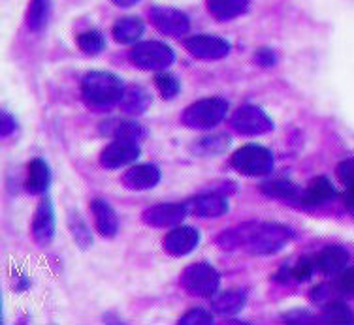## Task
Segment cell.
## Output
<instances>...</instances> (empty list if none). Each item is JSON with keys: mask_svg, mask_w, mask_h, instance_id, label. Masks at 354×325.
I'll list each match as a JSON object with an SVG mask.
<instances>
[{"mask_svg": "<svg viewBox=\"0 0 354 325\" xmlns=\"http://www.w3.org/2000/svg\"><path fill=\"white\" fill-rule=\"evenodd\" d=\"M123 79L109 72H93L83 77L82 95L88 108L106 109L121 102L124 95Z\"/></svg>", "mask_w": 354, "mask_h": 325, "instance_id": "cell-2", "label": "cell"}, {"mask_svg": "<svg viewBox=\"0 0 354 325\" xmlns=\"http://www.w3.org/2000/svg\"><path fill=\"white\" fill-rule=\"evenodd\" d=\"M51 183V170L49 166L41 158H35L28 164V177H27V190L30 194H46Z\"/></svg>", "mask_w": 354, "mask_h": 325, "instance_id": "cell-20", "label": "cell"}, {"mask_svg": "<svg viewBox=\"0 0 354 325\" xmlns=\"http://www.w3.org/2000/svg\"><path fill=\"white\" fill-rule=\"evenodd\" d=\"M232 168L247 177L268 175L273 170V155L260 145H245L232 156Z\"/></svg>", "mask_w": 354, "mask_h": 325, "instance_id": "cell-4", "label": "cell"}, {"mask_svg": "<svg viewBox=\"0 0 354 325\" xmlns=\"http://www.w3.org/2000/svg\"><path fill=\"white\" fill-rule=\"evenodd\" d=\"M343 199H345V205H347V209L354 210V184L347 186V192H345Z\"/></svg>", "mask_w": 354, "mask_h": 325, "instance_id": "cell-41", "label": "cell"}, {"mask_svg": "<svg viewBox=\"0 0 354 325\" xmlns=\"http://www.w3.org/2000/svg\"><path fill=\"white\" fill-rule=\"evenodd\" d=\"M262 194L270 197H275V199H283V201H292V199H300L301 192L298 190V186L290 181H285V179H275V181H268L260 186Z\"/></svg>", "mask_w": 354, "mask_h": 325, "instance_id": "cell-25", "label": "cell"}, {"mask_svg": "<svg viewBox=\"0 0 354 325\" xmlns=\"http://www.w3.org/2000/svg\"><path fill=\"white\" fill-rule=\"evenodd\" d=\"M320 318H322V322H326V324H341V325L354 324L353 311H351L348 305H345L343 301H332V303H326L324 308H322Z\"/></svg>", "mask_w": 354, "mask_h": 325, "instance_id": "cell-27", "label": "cell"}, {"mask_svg": "<svg viewBox=\"0 0 354 325\" xmlns=\"http://www.w3.org/2000/svg\"><path fill=\"white\" fill-rule=\"evenodd\" d=\"M49 15H51V0H30L27 14L28 28L40 32L41 28L48 25Z\"/></svg>", "mask_w": 354, "mask_h": 325, "instance_id": "cell-26", "label": "cell"}, {"mask_svg": "<svg viewBox=\"0 0 354 325\" xmlns=\"http://www.w3.org/2000/svg\"><path fill=\"white\" fill-rule=\"evenodd\" d=\"M130 61L142 70H166L176 61L174 49L160 41H143L130 51Z\"/></svg>", "mask_w": 354, "mask_h": 325, "instance_id": "cell-6", "label": "cell"}, {"mask_svg": "<svg viewBox=\"0 0 354 325\" xmlns=\"http://www.w3.org/2000/svg\"><path fill=\"white\" fill-rule=\"evenodd\" d=\"M189 210H192L200 218H218L228 213V199L217 192L202 194V196L191 199Z\"/></svg>", "mask_w": 354, "mask_h": 325, "instance_id": "cell-16", "label": "cell"}, {"mask_svg": "<svg viewBox=\"0 0 354 325\" xmlns=\"http://www.w3.org/2000/svg\"><path fill=\"white\" fill-rule=\"evenodd\" d=\"M335 188L334 184L328 181L326 177H317L311 183L307 184V188L301 192L300 201L304 207H319V205L328 204L330 199H334Z\"/></svg>", "mask_w": 354, "mask_h": 325, "instance_id": "cell-18", "label": "cell"}, {"mask_svg": "<svg viewBox=\"0 0 354 325\" xmlns=\"http://www.w3.org/2000/svg\"><path fill=\"white\" fill-rule=\"evenodd\" d=\"M143 30V21L138 19V17H123V19H119L113 25V38L119 43H124V46H129V43H136L140 38H142Z\"/></svg>", "mask_w": 354, "mask_h": 325, "instance_id": "cell-24", "label": "cell"}, {"mask_svg": "<svg viewBox=\"0 0 354 325\" xmlns=\"http://www.w3.org/2000/svg\"><path fill=\"white\" fill-rule=\"evenodd\" d=\"M136 2H140V0H113V4H117V6H121V8L134 6Z\"/></svg>", "mask_w": 354, "mask_h": 325, "instance_id": "cell-42", "label": "cell"}, {"mask_svg": "<svg viewBox=\"0 0 354 325\" xmlns=\"http://www.w3.org/2000/svg\"><path fill=\"white\" fill-rule=\"evenodd\" d=\"M187 213H189V205L160 204L143 210L142 220L153 228H176L183 222Z\"/></svg>", "mask_w": 354, "mask_h": 325, "instance_id": "cell-10", "label": "cell"}, {"mask_svg": "<svg viewBox=\"0 0 354 325\" xmlns=\"http://www.w3.org/2000/svg\"><path fill=\"white\" fill-rule=\"evenodd\" d=\"M337 179L347 186L354 184V158H347L337 166Z\"/></svg>", "mask_w": 354, "mask_h": 325, "instance_id": "cell-35", "label": "cell"}, {"mask_svg": "<svg viewBox=\"0 0 354 325\" xmlns=\"http://www.w3.org/2000/svg\"><path fill=\"white\" fill-rule=\"evenodd\" d=\"M290 278H294L292 277V269H288V267H283V269H279V273H277V275L273 277V280H275V282H281V284H286V282H288Z\"/></svg>", "mask_w": 354, "mask_h": 325, "instance_id": "cell-40", "label": "cell"}, {"mask_svg": "<svg viewBox=\"0 0 354 325\" xmlns=\"http://www.w3.org/2000/svg\"><path fill=\"white\" fill-rule=\"evenodd\" d=\"M91 210H93V217H95V226L98 233L106 239L115 237L117 231H119V218H117L113 207L104 201V199H93L91 201Z\"/></svg>", "mask_w": 354, "mask_h": 325, "instance_id": "cell-15", "label": "cell"}, {"mask_svg": "<svg viewBox=\"0 0 354 325\" xmlns=\"http://www.w3.org/2000/svg\"><path fill=\"white\" fill-rule=\"evenodd\" d=\"M149 17L153 27L157 28L158 32H162L166 36H174V38L187 35L189 28H191L189 17L183 12L174 10V8H153L149 12Z\"/></svg>", "mask_w": 354, "mask_h": 325, "instance_id": "cell-9", "label": "cell"}, {"mask_svg": "<svg viewBox=\"0 0 354 325\" xmlns=\"http://www.w3.org/2000/svg\"><path fill=\"white\" fill-rule=\"evenodd\" d=\"M160 181V171H158L157 166L153 164H140V166H134L130 168L123 177V184L127 188L136 190V192H142V190L155 188Z\"/></svg>", "mask_w": 354, "mask_h": 325, "instance_id": "cell-14", "label": "cell"}, {"mask_svg": "<svg viewBox=\"0 0 354 325\" xmlns=\"http://www.w3.org/2000/svg\"><path fill=\"white\" fill-rule=\"evenodd\" d=\"M77 46H80L83 53L98 55L102 53L106 40H104V36L98 30H87V32L77 36Z\"/></svg>", "mask_w": 354, "mask_h": 325, "instance_id": "cell-29", "label": "cell"}, {"mask_svg": "<svg viewBox=\"0 0 354 325\" xmlns=\"http://www.w3.org/2000/svg\"><path fill=\"white\" fill-rule=\"evenodd\" d=\"M311 319H313V316L306 311H292L285 316V322H288V324H309Z\"/></svg>", "mask_w": 354, "mask_h": 325, "instance_id": "cell-37", "label": "cell"}, {"mask_svg": "<svg viewBox=\"0 0 354 325\" xmlns=\"http://www.w3.org/2000/svg\"><path fill=\"white\" fill-rule=\"evenodd\" d=\"M254 62L260 64V66H264V68H270V66H275L277 57H275V53L270 48H262L254 55Z\"/></svg>", "mask_w": 354, "mask_h": 325, "instance_id": "cell-36", "label": "cell"}, {"mask_svg": "<svg viewBox=\"0 0 354 325\" xmlns=\"http://www.w3.org/2000/svg\"><path fill=\"white\" fill-rule=\"evenodd\" d=\"M337 290L347 295V297H354V267L351 269H343L337 277Z\"/></svg>", "mask_w": 354, "mask_h": 325, "instance_id": "cell-33", "label": "cell"}, {"mask_svg": "<svg viewBox=\"0 0 354 325\" xmlns=\"http://www.w3.org/2000/svg\"><path fill=\"white\" fill-rule=\"evenodd\" d=\"M317 269H319L317 257L304 256L300 257V262L292 267V277L294 280H298V282H306V280H309V278L313 277Z\"/></svg>", "mask_w": 354, "mask_h": 325, "instance_id": "cell-31", "label": "cell"}, {"mask_svg": "<svg viewBox=\"0 0 354 325\" xmlns=\"http://www.w3.org/2000/svg\"><path fill=\"white\" fill-rule=\"evenodd\" d=\"M102 134L106 136L115 137V139H129V141H140L145 137V128L142 124L134 121H121V119H113V121L104 122Z\"/></svg>", "mask_w": 354, "mask_h": 325, "instance_id": "cell-19", "label": "cell"}, {"mask_svg": "<svg viewBox=\"0 0 354 325\" xmlns=\"http://www.w3.org/2000/svg\"><path fill=\"white\" fill-rule=\"evenodd\" d=\"M230 141L225 136H215V137H204L202 141L198 143V150L204 152V155H221L223 150L228 149Z\"/></svg>", "mask_w": 354, "mask_h": 325, "instance_id": "cell-32", "label": "cell"}, {"mask_svg": "<svg viewBox=\"0 0 354 325\" xmlns=\"http://www.w3.org/2000/svg\"><path fill=\"white\" fill-rule=\"evenodd\" d=\"M232 128L241 136H262L273 130V121L259 106H241L232 115Z\"/></svg>", "mask_w": 354, "mask_h": 325, "instance_id": "cell-7", "label": "cell"}, {"mask_svg": "<svg viewBox=\"0 0 354 325\" xmlns=\"http://www.w3.org/2000/svg\"><path fill=\"white\" fill-rule=\"evenodd\" d=\"M138 156H140V147H138L136 141L115 139L102 150L100 164L108 170H117V168H123V166L136 162Z\"/></svg>", "mask_w": 354, "mask_h": 325, "instance_id": "cell-11", "label": "cell"}, {"mask_svg": "<svg viewBox=\"0 0 354 325\" xmlns=\"http://www.w3.org/2000/svg\"><path fill=\"white\" fill-rule=\"evenodd\" d=\"M179 324L185 325H202V324H213V316L204 308H194V311L187 312L183 318L179 319Z\"/></svg>", "mask_w": 354, "mask_h": 325, "instance_id": "cell-34", "label": "cell"}, {"mask_svg": "<svg viewBox=\"0 0 354 325\" xmlns=\"http://www.w3.org/2000/svg\"><path fill=\"white\" fill-rule=\"evenodd\" d=\"M68 228L70 233H72V237H74V241L77 243V246L83 248V250H87L88 246L93 244V233H91L87 222L83 220V217L80 213H75V210L74 213H70Z\"/></svg>", "mask_w": 354, "mask_h": 325, "instance_id": "cell-28", "label": "cell"}, {"mask_svg": "<svg viewBox=\"0 0 354 325\" xmlns=\"http://www.w3.org/2000/svg\"><path fill=\"white\" fill-rule=\"evenodd\" d=\"M226 111L228 102L223 98H204L185 109L181 121L192 130H212L225 119Z\"/></svg>", "mask_w": 354, "mask_h": 325, "instance_id": "cell-3", "label": "cell"}, {"mask_svg": "<svg viewBox=\"0 0 354 325\" xmlns=\"http://www.w3.org/2000/svg\"><path fill=\"white\" fill-rule=\"evenodd\" d=\"M292 239L294 231L283 224L259 222L245 224L241 228L226 231L223 237H218V244L223 248L243 246L254 256H270V254H277L283 250Z\"/></svg>", "mask_w": 354, "mask_h": 325, "instance_id": "cell-1", "label": "cell"}, {"mask_svg": "<svg viewBox=\"0 0 354 325\" xmlns=\"http://www.w3.org/2000/svg\"><path fill=\"white\" fill-rule=\"evenodd\" d=\"M348 259H351V254L347 248H343L339 244H330L320 250L317 256V265H319V271L324 275H337L343 269H347Z\"/></svg>", "mask_w": 354, "mask_h": 325, "instance_id": "cell-17", "label": "cell"}, {"mask_svg": "<svg viewBox=\"0 0 354 325\" xmlns=\"http://www.w3.org/2000/svg\"><path fill=\"white\" fill-rule=\"evenodd\" d=\"M247 303V293L243 290H230L213 297L212 308L221 316H232L238 314Z\"/></svg>", "mask_w": 354, "mask_h": 325, "instance_id": "cell-23", "label": "cell"}, {"mask_svg": "<svg viewBox=\"0 0 354 325\" xmlns=\"http://www.w3.org/2000/svg\"><path fill=\"white\" fill-rule=\"evenodd\" d=\"M121 109L129 115H142L145 113L151 106V95L147 88L143 87H130L124 90L123 98H121Z\"/></svg>", "mask_w": 354, "mask_h": 325, "instance_id": "cell-21", "label": "cell"}, {"mask_svg": "<svg viewBox=\"0 0 354 325\" xmlns=\"http://www.w3.org/2000/svg\"><path fill=\"white\" fill-rule=\"evenodd\" d=\"M249 0H207V10L217 21H232L245 14Z\"/></svg>", "mask_w": 354, "mask_h": 325, "instance_id": "cell-22", "label": "cell"}, {"mask_svg": "<svg viewBox=\"0 0 354 325\" xmlns=\"http://www.w3.org/2000/svg\"><path fill=\"white\" fill-rule=\"evenodd\" d=\"M181 284L194 297H213L218 291L221 277L209 264L189 265L181 275Z\"/></svg>", "mask_w": 354, "mask_h": 325, "instance_id": "cell-5", "label": "cell"}, {"mask_svg": "<svg viewBox=\"0 0 354 325\" xmlns=\"http://www.w3.org/2000/svg\"><path fill=\"white\" fill-rule=\"evenodd\" d=\"M155 85H157V90L162 95L164 100H174L177 95H179V79L176 75L168 74V72H162L155 77Z\"/></svg>", "mask_w": 354, "mask_h": 325, "instance_id": "cell-30", "label": "cell"}, {"mask_svg": "<svg viewBox=\"0 0 354 325\" xmlns=\"http://www.w3.org/2000/svg\"><path fill=\"white\" fill-rule=\"evenodd\" d=\"M200 243V233L191 226H176V230H171L166 239H164V250L170 256L181 257L191 254Z\"/></svg>", "mask_w": 354, "mask_h": 325, "instance_id": "cell-12", "label": "cell"}, {"mask_svg": "<svg viewBox=\"0 0 354 325\" xmlns=\"http://www.w3.org/2000/svg\"><path fill=\"white\" fill-rule=\"evenodd\" d=\"M326 295H328L326 286L320 284L317 286V288H313V291H311V301H315V303H322V301L326 299Z\"/></svg>", "mask_w": 354, "mask_h": 325, "instance_id": "cell-39", "label": "cell"}, {"mask_svg": "<svg viewBox=\"0 0 354 325\" xmlns=\"http://www.w3.org/2000/svg\"><path fill=\"white\" fill-rule=\"evenodd\" d=\"M32 237L38 244L46 246L55 237V209L49 197H44L36 209L32 220Z\"/></svg>", "mask_w": 354, "mask_h": 325, "instance_id": "cell-13", "label": "cell"}, {"mask_svg": "<svg viewBox=\"0 0 354 325\" xmlns=\"http://www.w3.org/2000/svg\"><path fill=\"white\" fill-rule=\"evenodd\" d=\"M185 48L187 51L196 57V59H202V61H218V59H225L226 55L230 53L232 46L223 38L212 35H200L192 36V38H187L185 40Z\"/></svg>", "mask_w": 354, "mask_h": 325, "instance_id": "cell-8", "label": "cell"}, {"mask_svg": "<svg viewBox=\"0 0 354 325\" xmlns=\"http://www.w3.org/2000/svg\"><path fill=\"white\" fill-rule=\"evenodd\" d=\"M15 130V119L10 113H2V124H0V134L6 137Z\"/></svg>", "mask_w": 354, "mask_h": 325, "instance_id": "cell-38", "label": "cell"}]
</instances>
